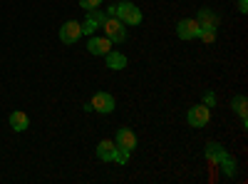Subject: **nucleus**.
<instances>
[{"label":"nucleus","instance_id":"f257e3e1","mask_svg":"<svg viewBox=\"0 0 248 184\" xmlns=\"http://www.w3.org/2000/svg\"><path fill=\"white\" fill-rule=\"evenodd\" d=\"M114 145H117V150H119V154H122V162H124V165H127L129 154H132V152L137 150V137H134V132H132V130L122 127V130H117Z\"/></svg>","mask_w":248,"mask_h":184},{"label":"nucleus","instance_id":"f03ea898","mask_svg":"<svg viewBox=\"0 0 248 184\" xmlns=\"http://www.w3.org/2000/svg\"><path fill=\"white\" fill-rule=\"evenodd\" d=\"M114 17H119L124 25L134 28V25L141 23V10H139L134 3H127V0H122V3L114 8Z\"/></svg>","mask_w":248,"mask_h":184},{"label":"nucleus","instance_id":"7ed1b4c3","mask_svg":"<svg viewBox=\"0 0 248 184\" xmlns=\"http://www.w3.org/2000/svg\"><path fill=\"white\" fill-rule=\"evenodd\" d=\"M102 30H105V35L112 40V43H124V40H127V25H124L119 17H114V15H107L105 17Z\"/></svg>","mask_w":248,"mask_h":184},{"label":"nucleus","instance_id":"20e7f679","mask_svg":"<svg viewBox=\"0 0 248 184\" xmlns=\"http://www.w3.org/2000/svg\"><path fill=\"white\" fill-rule=\"evenodd\" d=\"M97 157L102 162H117V165H124L122 162V154L114 145V139H102L99 145H97Z\"/></svg>","mask_w":248,"mask_h":184},{"label":"nucleus","instance_id":"39448f33","mask_svg":"<svg viewBox=\"0 0 248 184\" xmlns=\"http://www.w3.org/2000/svg\"><path fill=\"white\" fill-rule=\"evenodd\" d=\"M105 13H102L99 8H94V10H87V20L85 23H79L82 25V35H94L99 28H102V23H105Z\"/></svg>","mask_w":248,"mask_h":184},{"label":"nucleus","instance_id":"423d86ee","mask_svg":"<svg viewBox=\"0 0 248 184\" xmlns=\"http://www.w3.org/2000/svg\"><path fill=\"white\" fill-rule=\"evenodd\" d=\"M199 30H201V25L196 23V17H184V20H179V25H176V35L181 40L199 37Z\"/></svg>","mask_w":248,"mask_h":184},{"label":"nucleus","instance_id":"0eeeda50","mask_svg":"<svg viewBox=\"0 0 248 184\" xmlns=\"http://www.w3.org/2000/svg\"><path fill=\"white\" fill-rule=\"evenodd\" d=\"M209 119H211V107H206V105H196V107L189 110V115H186V122H189L191 127H203Z\"/></svg>","mask_w":248,"mask_h":184},{"label":"nucleus","instance_id":"6e6552de","mask_svg":"<svg viewBox=\"0 0 248 184\" xmlns=\"http://www.w3.org/2000/svg\"><path fill=\"white\" fill-rule=\"evenodd\" d=\"M79 35H82V25L75 23V20H67V23L60 28V40L65 45H75L77 40H79Z\"/></svg>","mask_w":248,"mask_h":184},{"label":"nucleus","instance_id":"1a4fd4ad","mask_svg":"<svg viewBox=\"0 0 248 184\" xmlns=\"http://www.w3.org/2000/svg\"><path fill=\"white\" fill-rule=\"evenodd\" d=\"M112 48H114V43L109 37H94V35H90V40H87V52L90 55H102V57H105Z\"/></svg>","mask_w":248,"mask_h":184},{"label":"nucleus","instance_id":"9d476101","mask_svg":"<svg viewBox=\"0 0 248 184\" xmlns=\"http://www.w3.org/2000/svg\"><path fill=\"white\" fill-rule=\"evenodd\" d=\"M92 110L99 115H109L114 110V97L109 92H94L92 97Z\"/></svg>","mask_w":248,"mask_h":184},{"label":"nucleus","instance_id":"9b49d317","mask_svg":"<svg viewBox=\"0 0 248 184\" xmlns=\"http://www.w3.org/2000/svg\"><path fill=\"white\" fill-rule=\"evenodd\" d=\"M218 13H214V10H209V8H201L199 13H196V23L201 25V28H218Z\"/></svg>","mask_w":248,"mask_h":184},{"label":"nucleus","instance_id":"f8f14e48","mask_svg":"<svg viewBox=\"0 0 248 184\" xmlns=\"http://www.w3.org/2000/svg\"><path fill=\"white\" fill-rule=\"evenodd\" d=\"M226 152L229 150H226L223 145H218V142H209V145H206V159H209L214 167H218V162L226 157Z\"/></svg>","mask_w":248,"mask_h":184},{"label":"nucleus","instance_id":"ddd939ff","mask_svg":"<svg viewBox=\"0 0 248 184\" xmlns=\"http://www.w3.org/2000/svg\"><path fill=\"white\" fill-rule=\"evenodd\" d=\"M231 107H233V112L241 115L243 127H248V100H246V95H236V97L231 100Z\"/></svg>","mask_w":248,"mask_h":184},{"label":"nucleus","instance_id":"4468645a","mask_svg":"<svg viewBox=\"0 0 248 184\" xmlns=\"http://www.w3.org/2000/svg\"><path fill=\"white\" fill-rule=\"evenodd\" d=\"M105 60H107V67H109V70H124V67H127V57H124L122 52L109 50V52L105 55Z\"/></svg>","mask_w":248,"mask_h":184},{"label":"nucleus","instance_id":"2eb2a0df","mask_svg":"<svg viewBox=\"0 0 248 184\" xmlns=\"http://www.w3.org/2000/svg\"><path fill=\"white\" fill-rule=\"evenodd\" d=\"M10 127H13L15 132H25V130L30 127L28 115H25V112H13V115H10Z\"/></svg>","mask_w":248,"mask_h":184},{"label":"nucleus","instance_id":"dca6fc26","mask_svg":"<svg viewBox=\"0 0 248 184\" xmlns=\"http://www.w3.org/2000/svg\"><path fill=\"white\" fill-rule=\"evenodd\" d=\"M218 167L223 169V177H233V174H236V159L226 152V157L218 162Z\"/></svg>","mask_w":248,"mask_h":184},{"label":"nucleus","instance_id":"f3484780","mask_svg":"<svg viewBox=\"0 0 248 184\" xmlns=\"http://www.w3.org/2000/svg\"><path fill=\"white\" fill-rule=\"evenodd\" d=\"M199 37L203 40L206 45L216 43V28H201V30H199Z\"/></svg>","mask_w":248,"mask_h":184},{"label":"nucleus","instance_id":"a211bd4d","mask_svg":"<svg viewBox=\"0 0 248 184\" xmlns=\"http://www.w3.org/2000/svg\"><path fill=\"white\" fill-rule=\"evenodd\" d=\"M99 3L102 0H79V8L82 10H94V8H99Z\"/></svg>","mask_w":248,"mask_h":184},{"label":"nucleus","instance_id":"6ab92c4d","mask_svg":"<svg viewBox=\"0 0 248 184\" xmlns=\"http://www.w3.org/2000/svg\"><path fill=\"white\" fill-rule=\"evenodd\" d=\"M203 105H206V107H216V95H214V92H206V95H203Z\"/></svg>","mask_w":248,"mask_h":184},{"label":"nucleus","instance_id":"aec40b11","mask_svg":"<svg viewBox=\"0 0 248 184\" xmlns=\"http://www.w3.org/2000/svg\"><path fill=\"white\" fill-rule=\"evenodd\" d=\"M238 10L241 13H248V0H238Z\"/></svg>","mask_w":248,"mask_h":184}]
</instances>
